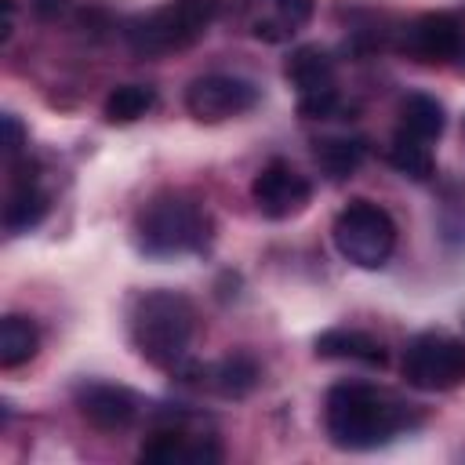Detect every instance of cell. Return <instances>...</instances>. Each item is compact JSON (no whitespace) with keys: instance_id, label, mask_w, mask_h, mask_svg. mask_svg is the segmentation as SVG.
I'll return each mask as SVG.
<instances>
[{"instance_id":"20","label":"cell","mask_w":465,"mask_h":465,"mask_svg":"<svg viewBox=\"0 0 465 465\" xmlns=\"http://www.w3.org/2000/svg\"><path fill=\"white\" fill-rule=\"evenodd\" d=\"M389 163H392L400 174H407V178H414V182H425V178H432V171H436L432 142H421V138H414V134H407V131L396 127V134H392V142H389Z\"/></svg>"},{"instance_id":"12","label":"cell","mask_w":465,"mask_h":465,"mask_svg":"<svg viewBox=\"0 0 465 465\" xmlns=\"http://www.w3.org/2000/svg\"><path fill=\"white\" fill-rule=\"evenodd\" d=\"M73 403H76L80 418L98 432H124L138 418V396L127 385H116V381L84 378L73 389Z\"/></svg>"},{"instance_id":"11","label":"cell","mask_w":465,"mask_h":465,"mask_svg":"<svg viewBox=\"0 0 465 465\" xmlns=\"http://www.w3.org/2000/svg\"><path fill=\"white\" fill-rule=\"evenodd\" d=\"M142 461H156V465H214V461H222V450H218V443L211 436L193 432L185 425V414L174 411L142 443Z\"/></svg>"},{"instance_id":"15","label":"cell","mask_w":465,"mask_h":465,"mask_svg":"<svg viewBox=\"0 0 465 465\" xmlns=\"http://www.w3.org/2000/svg\"><path fill=\"white\" fill-rule=\"evenodd\" d=\"M312 345H316L320 360H349V363H363V367H385V360H389L385 345L360 327H327L323 334H316Z\"/></svg>"},{"instance_id":"4","label":"cell","mask_w":465,"mask_h":465,"mask_svg":"<svg viewBox=\"0 0 465 465\" xmlns=\"http://www.w3.org/2000/svg\"><path fill=\"white\" fill-rule=\"evenodd\" d=\"M218 18V0H167L124 25V40L142 58L189 51L207 36Z\"/></svg>"},{"instance_id":"19","label":"cell","mask_w":465,"mask_h":465,"mask_svg":"<svg viewBox=\"0 0 465 465\" xmlns=\"http://www.w3.org/2000/svg\"><path fill=\"white\" fill-rule=\"evenodd\" d=\"M36 349H40V327L29 316L7 312L0 320V367L4 371L22 367L36 356Z\"/></svg>"},{"instance_id":"21","label":"cell","mask_w":465,"mask_h":465,"mask_svg":"<svg viewBox=\"0 0 465 465\" xmlns=\"http://www.w3.org/2000/svg\"><path fill=\"white\" fill-rule=\"evenodd\" d=\"M156 105V91L149 84H120L105 94L102 102V116L109 124H134L142 120L149 109Z\"/></svg>"},{"instance_id":"9","label":"cell","mask_w":465,"mask_h":465,"mask_svg":"<svg viewBox=\"0 0 465 465\" xmlns=\"http://www.w3.org/2000/svg\"><path fill=\"white\" fill-rule=\"evenodd\" d=\"M251 200L262 218L287 222V218H298L312 203V182L287 160H269L251 182Z\"/></svg>"},{"instance_id":"6","label":"cell","mask_w":465,"mask_h":465,"mask_svg":"<svg viewBox=\"0 0 465 465\" xmlns=\"http://www.w3.org/2000/svg\"><path fill=\"white\" fill-rule=\"evenodd\" d=\"M400 374L418 392H450L465 385V341L447 331H421L407 341Z\"/></svg>"},{"instance_id":"1","label":"cell","mask_w":465,"mask_h":465,"mask_svg":"<svg viewBox=\"0 0 465 465\" xmlns=\"http://www.w3.org/2000/svg\"><path fill=\"white\" fill-rule=\"evenodd\" d=\"M418 411L392 389L338 381L323 396V429L338 450H374L418 425Z\"/></svg>"},{"instance_id":"13","label":"cell","mask_w":465,"mask_h":465,"mask_svg":"<svg viewBox=\"0 0 465 465\" xmlns=\"http://www.w3.org/2000/svg\"><path fill=\"white\" fill-rule=\"evenodd\" d=\"M316 15V0H243V29L262 44H291Z\"/></svg>"},{"instance_id":"18","label":"cell","mask_w":465,"mask_h":465,"mask_svg":"<svg viewBox=\"0 0 465 465\" xmlns=\"http://www.w3.org/2000/svg\"><path fill=\"white\" fill-rule=\"evenodd\" d=\"M447 127V113L440 105V98L425 94V91H411L400 102V131L421 138V142H436Z\"/></svg>"},{"instance_id":"17","label":"cell","mask_w":465,"mask_h":465,"mask_svg":"<svg viewBox=\"0 0 465 465\" xmlns=\"http://www.w3.org/2000/svg\"><path fill=\"white\" fill-rule=\"evenodd\" d=\"M312 160L331 182H345L360 171L367 160V138H349V134H331L312 142Z\"/></svg>"},{"instance_id":"10","label":"cell","mask_w":465,"mask_h":465,"mask_svg":"<svg viewBox=\"0 0 465 465\" xmlns=\"http://www.w3.org/2000/svg\"><path fill=\"white\" fill-rule=\"evenodd\" d=\"M400 51L421 65H447L465 51V29L450 11H425L403 25Z\"/></svg>"},{"instance_id":"7","label":"cell","mask_w":465,"mask_h":465,"mask_svg":"<svg viewBox=\"0 0 465 465\" xmlns=\"http://www.w3.org/2000/svg\"><path fill=\"white\" fill-rule=\"evenodd\" d=\"M283 76L294 87L298 113L305 120H338L345 113V102L338 91V69L323 47H316V44L294 47L283 62Z\"/></svg>"},{"instance_id":"14","label":"cell","mask_w":465,"mask_h":465,"mask_svg":"<svg viewBox=\"0 0 465 465\" xmlns=\"http://www.w3.org/2000/svg\"><path fill=\"white\" fill-rule=\"evenodd\" d=\"M174 378H182V381L200 378V385H207V389L218 392L222 400H243V396H251L254 385L262 381V367H258V360H254L251 352H229V356H222V360L211 363V367L189 360Z\"/></svg>"},{"instance_id":"23","label":"cell","mask_w":465,"mask_h":465,"mask_svg":"<svg viewBox=\"0 0 465 465\" xmlns=\"http://www.w3.org/2000/svg\"><path fill=\"white\" fill-rule=\"evenodd\" d=\"M33 11L40 18H58L65 11V0H33Z\"/></svg>"},{"instance_id":"16","label":"cell","mask_w":465,"mask_h":465,"mask_svg":"<svg viewBox=\"0 0 465 465\" xmlns=\"http://www.w3.org/2000/svg\"><path fill=\"white\" fill-rule=\"evenodd\" d=\"M47 207H51V200L36 185V178L22 174V178H15V185L7 193V203H4V229L15 232V236L29 232V229H36L47 218Z\"/></svg>"},{"instance_id":"2","label":"cell","mask_w":465,"mask_h":465,"mask_svg":"<svg viewBox=\"0 0 465 465\" xmlns=\"http://www.w3.org/2000/svg\"><path fill=\"white\" fill-rule=\"evenodd\" d=\"M131 240L134 251L153 262L203 254L214 240V218L200 196L185 189H163L134 214Z\"/></svg>"},{"instance_id":"5","label":"cell","mask_w":465,"mask_h":465,"mask_svg":"<svg viewBox=\"0 0 465 465\" xmlns=\"http://www.w3.org/2000/svg\"><path fill=\"white\" fill-rule=\"evenodd\" d=\"M334 251L356 269H381L396 251V222L374 200H349L331 222Z\"/></svg>"},{"instance_id":"8","label":"cell","mask_w":465,"mask_h":465,"mask_svg":"<svg viewBox=\"0 0 465 465\" xmlns=\"http://www.w3.org/2000/svg\"><path fill=\"white\" fill-rule=\"evenodd\" d=\"M262 91L232 73H203L185 87V113L200 124H225L258 105Z\"/></svg>"},{"instance_id":"3","label":"cell","mask_w":465,"mask_h":465,"mask_svg":"<svg viewBox=\"0 0 465 465\" xmlns=\"http://www.w3.org/2000/svg\"><path fill=\"white\" fill-rule=\"evenodd\" d=\"M127 334L134 352L167 374L189 363V345L196 334V309L182 291H142L127 309Z\"/></svg>"},{"instance_id":"22","label":"cell","mask_w":465,"mask_h":465,"mask_svg":"<svg viewBox=\"0 0 465 465\" xmlns=\"http://www.w3.org/2000/svg\"><path fill=\"white\" fill-rule=\"evenodd\" d=\"M0 127H4V156L15 160V156L22 153V145H25V127H22L18 116H11V113L0 116Z\"/></svg>"}]
</instances>
